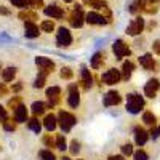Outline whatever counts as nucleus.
Here are the masks:
<instances>
[{
    "label": "nucleus",
    "mask_w": 160,
    "mask_h": 160,
    "mask_svg": "<svg viewBox=\"0 0 160 160\" xmlns=\"http://www.w3.org/2000/svg\"><path fill=\"white\" fill-rule=\"evenodd\" d=\"M15 120L18 123H22V122H26L28 120V108L26 106H19V108L15 111Z\"/></svg>",
    "instance_id": "22"
},
{
    "label": "nucleus",
    "mask_w": 160,
    "mask_h": 160,
    "mask_svg": "<svg viewBox=\"0 0 160 160\" xmlns=\"http://www.w3.org/2000/svg\"><path fill=\"white\" fill-rule=\"evenodd\" d=\"M133 71H135V64H133V61H125L123 62V66H122V78L123 80H128L130 77H131V74H133Z\"/></svg>",
    "instance_id": "19"
},
{
    "label": "nucleus",
    "mask_w": 160,
    "mask_h": 160,
    "mask_svg": "<svg viewBox=\"0 0 160 160\" xmlns=\"http://www.w3.org/2000/svg\"><path fill=\"white\" fill-rule=\"evenodd\" d=\"M83 3H85V5H91L93 0H83Z\"/></svg>",
    "instance_id": "50"
},
{
    "label": "nucleus",
    "mask_w": 160,
    "mask_h": 160,
    "mask_svg": "<svg viewBox=\"0 0 160 160\" xmlns=\"http://www.w3.org/2000/svg\"><path fill=\"white\" fill-rule=\"evenodd\" d=\"M112 51H114V55H115L117 59H122L125 56H130V53H131L130 47L123 42V40H115V43L112 45Z\"/></svg>",
    "instance_id": "4"
},
{
    "label": "nucleus",
    "mask_w": 160,
    "mask_h": 160,
    "mask_svg": "<svg viewBox=\"0 0 160 160\" xmlns=\"http://www.w3.org/2000/svg\"><path fill=\"white\" fill-rule=\"evenodd\" d=\"M0 15L8 16V15H10V10H8V8H5V7H0Z\"/></svg>",
    "instance_id": "47"
},
{
    "label": "nucleus",
    "mask_w": 160,
    "mask_h": 160,
    "mask_svg": "<svg viewBox=\"0 0 160 160\" xmlns=\"http://www.w3.org/2000/svg\"><path fill=\"white\" fill-rule=\"evenodd\" d=\"M35 64L38 66V69H40V72H43V74H50V72H53L55 71V62H53L50 58H45V56H38V58H35Z\"/></svg>",
    "instance_id": "7"
},
{
    "label": "nucleus",
    "mask_w": 160,
    "mask_h": 160,
    "mask_svg": "<svg viewBox=\"0 0 160 160\" xmlns=\"http://www.w3.org/2000/svg\"><path fill=\"white\" fill-rule=\"evenodd\" d=\"M102 102H104L106 108H111V106H117V104L122 102V96H120V93H118V91L111 90V91L106 93V96H104Z\"/></svg>",
    "instance_id": "10"
},
{
    "label": "nucleus",
    "mask_w": 160,
    "mask_h": 160,
    "mask_svg": "<svg viewBox=\"0 0 160 160\" xmlns=\"http://www.w3.org/2000/svg\"><path fill=\"white\" fill-rule=\"evenodd\" d=\"M58 123H59V127L62 128V131H71V128L77 123V118H75V115H72L71 112L61 111L59 115H58Z\"/></svg>",
    "instance_id": "2"
},
{
    "label": "nucleus",
    "mask_w": 160,
    "mask_h": 160,
    "mask_svg": "<svg viewBox=\"0 0 160 160\" xmlns=\"http://www.w3.org/2000/svg\"><path fill=\"white\" fill-rule=\"evenodd\" d=\"M3 128L7 130V131H15L16 130V123L15 122H13V120H5V122H3Z\"/></svg>",
    "instance_id": "36"
},
{
    "label": "nucleus",
    "mask_w": 160,
    "mask_h": 160,
    "mask_svg": "<svg viewBox=\"0 0 160 160\" xmlns=\"http://www.w3.org/2000/svg\"><path fill=\"white\" fill-rule=\"evenodd\" d=\"M122 152H123V155H133V146L130 142L123 144L122 146Z\"/></svg>",
    "instance_id": "39"
},
{
    "label": "nucleus",
    "mask_w": 160,
    "mask_h": 160,
    "mask_svg": "<svg viewBox=\"0 0 160 160\" xmlns=\"http://www.w3.org/2000/svg\"><path fill=\"white\" fill-rule=\"evenodd\" d=\"M101 80L106 85H115V83H118L120 80H122V74H120L118 69H109V71H106L102 74Z\"/></svg>",
    "instance_id": "5"
},
{
    "label": "nucleus",
    "mask_w": 160,
    "mask_h": 160,
    "mask_svg": "<svg viewBox=\"0 0 160 160\" xmlns=\"http://www.w3.org/2000/svg\"><path fill=\"white\" fill-rule=\"evenodd\" d=\"M142 122H144L146 125H149V127H155V125H157V117H155L154 112L146 111V112L142 114Z\"/></svg>",
    "instance_id": "23"
},
{
    "label": "nucleus",
    "mask_w": 160,
    "mask_h": 160,
    "mask_svg": "<svg viewBox=\"0 0 160 160\" xmlns=\"http://www.w3.org/2000/svg\"><path fill=\"white\" fill-rule=\"evenodd\" d=\"M19 106H21V98H19V96H15V98H11V99L8 101V108L15 109V111L19 108Z\"/></svg>",
    "instance_id": "35"
},
{
    "label": "nucleus",
    "mask_w": 160,
    "mask_h": 160,
    "mask_svg": "<svg viewBox=\"0 0 160 160\" xmlns=\"http://www.w3.org/2000/svg\"><path fill=\"white\" fill-rule=\"evenodd\" d=\"M152 48H154V53L160 55V40H155V42H154V45H152Z\"/></svg>",
    "instance_id": "44"
},
{
    "label": "nucleus",
    "mask_w": 160,
    "mask_h": 160,
    "mask_svg": "<svg viewBox=\"0 0 160 160\" xmlns=\"http://www.w3.org/2000/svg\"><path fill=\"white\" fill-rule=\"evenodd\" d=\"M62 160H71V158H69V157H64V158H62Z\"/></svg>",
    "instance_id": "52"
},
{
    "label": "nucleus",
    "mask_w": 160,
    "mask_h": 160,
    "mask_svg": "<svg viewBox=\"0 0 160 160\" xmlns=\"http://www.w3.org/2000/svg\"><path fill=\"white\" fill-rule=\"evenodd\" d=\"M29 130H32L34 133H37V135H38V133H40V130H42V123H40L38 122V118H31L29 120Z\"/></svg>",
    "instance_id": "28"
},
{
    "label": "nucleus",
    "mask_w": 160,
    "mask_h": 160,
    "mask_svg": "<svg viewBox=\"0 0 160 160\" xmlns=\"http://www.w3.org/2000/svg\"><path fill=\"white\" fill-rule=\"evenodd\" d=\"M56 148L59 151H66V149H68V142H66V136L64 135H58V138H56Z\"/></svg>",
    "instance_id": "30"
},
{
    "label": "nucleus",
    "mask_w": 160,
    "mask_h": 160,
    "mask_svg": "<svg viewBox=\"0 0 160 160\" xmlns=\"http://www.w3.org/2000/svg\"><path fill=\"white\" fill-rule=\"evenodd\" d=\"M133 158L135 160H149V155L144 149H138L136 152H133Z\"/></svg>",
    "instance_id": "31"
},
{
    "label": "nucleus",
    "mask_w": 160,
    "mask_h": 160,
    "mask_svg": "<svg viewBox=\"0 0 160 160\" xmlns=\"http://www.w3.org/2000/svg\"><path fill=\"white\" fill-rule=\"evenodd\" d=\"M59 96H61V88L59 87H51L47 90V98L50 99V104L47 108H53L58 101H59Z\"/></svg>",
    "instance_id": "15"
},
{
    "label": "nucleus",
    "mask_w": 160,
    "mask_h": 160,
    "mask_svg": "<svg viewBox=\"0 0 160 160\" xmlns=\"http://www.w3.org/2000/svg\"><path fill=\"white\" fill-rule=\"evenodd\" d=\"M45 80H47V74L38 72V75H37V78H35V82H34V87H35V88H42V87L45 85Z\"/></svg>",
    "instance_id": "29"
},
{
    "label": "nucleus",
    "mask_w": 160,
    "mask_h": 160,
    "mask_svg": "<svg viewBox=\"0 0 160 160\" xmlns=\"http://www.w3.org/2000/svg\"><path fill=\"white\" fill-rule=\"evenodd\" d=\"M149 136H151L152 139H157V138L160 136V125L152 127V130H151V133H149Z\"/></svg>",
    "instance_id": "40"
},
{
    "label": "nucleus",
    "mask_w": 160,
    "mask_h": 160,
    "mask_svg": "<svg viewBox=\"0 0 160 160\" xmlns=\"http://www.w3.org/2000/svg\"><path fill=\"white\" fill-rule=\"evenodd\" d=\"M149 0H136V2H133L128 8L130 13H139V11H144V8L148 7Z\"/></svg>",
    "instance_id": "20"
},
{
    "label": "nucleus",
    "mask_w": 160,
    "mask_h": 160,
    "mask_svg": "<svg viewBox=\"0 0 160 160\" xmlns=\"http://www.w3.org/2000/svg\"><path fill=\"white\" fill-rule=\"evenodd\" d=\"M45 15L48 16V18H51V19H61L62 16H64V11H62V8L61 7H58V5H50V7H45Z\"/></svg>",
    "instance_id": "14"
},
{
    "label": "nucleus",
    "mask_w": 160,
    "mask_h": 160,
    "mask_svg": "<svg viewBox=\"0 0 160 160\" xmlns=\"http://www.w3.org/2000/svg\"><path fill=\"white\" fill-rule=\"evenodd\" d=\"M139 64L144 71H154L155 69V61H154V56L151 53H146V55L139 56Z\"/></svg>",
    "instance_id": "13"
},
{
    "label": "nucleus",
    "mask_w": 160,
    "mask_h": 160,
    "mask_svg": "<svg viewBox=\"0 0 160 160\" xmlns=\"http://www.w3.org/2000/svg\"><path fill=\"white\" fill-rule=\"evenodd\" d=\"M104 62V53H95L91 58V68L93 69H99Z\"/></svg>",
    "instance_id": "24"
},
{
    "label": "nucleus",
    "mask_w": 160,
    "mask_h": 160,
    "mask_svg": "<svg viewBox=\"0 0 160 160\" xmlns=\"http://www.w3.org/2000/svg\"><path fill=\"white\" fill-rule=\"evenodd\" d=\"M56 125H58V118L53 115V114H48V115H45V118H43V127L48 130V131H53L56 128Z\"/></svg>",
    "instance_id": "21"
},
{
    "label": "nucleus",
    "mask_w": 160,
    "mask_h": 160,
    "mask_svg": "<svg viewBox=\"0 0 160 160\" xmlns=\"http://www.w3.org/2000/svg\"><path fill=\"white\" fill-rule=\"evenodd\" d=\"M90 7L96 8V10H102V8H106V7H108V3H106L104 0H93V3H91Z\"/></svg>",
    "instance_id": "37"
},
{
    "label": "nucleus",
    "mask_w": 160,
    "mask_h": 160,
    "mask_svg": "<svg viewBox=\"0 0 160 160\" xmlns=\"http://www.w3.org/2000/svg\"><path fill=\"white\" fill-rule=\"evenodd\" d=\"M38 26L34 22V21H26L24 22V35L28 38H35L38 37Z\"/></svg>",
    "instance_id": "16"
},
{
    "label": "nucleus",
    "mask_w": 160,
    "mask_h": 160,
    "mask_svg": "<svg viewBox=\"0 0 160 160\" xmlns=\"http://www.w3.org/2000/svg\"><path fill=\"white\" fill-rule=\"evenodd\" d=\"M8 93V88L5 87V83H0V96H5Z\"/></svg>",
    "instance_id": "45"
},
{
    "label": "nucleus",
    "mask_w": 160,
    "mask_h": 160,
    "mask_svg": "<svg viewBox=\"0 0 160 160\" xmlns=\"http://www.w3.org/2000/svg\"><path fill=\"white\" fill-rule=\"evenodd\" d=\"M144 106H146L144 98L138 93H130L127 96V111L130 114H139L144 109Z\"/></svg>",
    "instance_id": "1"
},
{
    "label": "nucleus",
    "mask_w": 160,
    "mask_h": 160,
    "mask_svg": "<svg viewBox=\"0 0 160 160\" xmlns=\"http://www.w3.org/2000/svg\"><path fill=\"white\" fill-rule=\"evenodd\" d=\"M83 21H85V15L82 11V7H80V5H74V10H72L71 16H69L71 26L75 28V29H78V28H82V26H83Z\"/></svg>",
    "instance_id": "3"
},
{
    "label": "nucleus",
    "mask_w": 160,
    "mask_h": 160,
    "mask_svg": "<svg viewBox=\"0 0 160 160\" xmlns=\"http://www.w3.org/2000/svg\"><path fill=\"white\" fill-rule=\"evenodd\" d=\"M108 160H125V157L123 155H111Z\"/></svg>",
    "instance_id": "48"
},
{
    "label": "nucleus",
    "mask_w": 160,
    "mask_h": 160,
    "mask_svg": "<svg viewBox=\"0 0 160 160\" xmlns=\"http://www.w3.org/2000/svg\"><path fill=\"white\" fill-rule=\"evenodd\" d=\"M144 31V19L141 18V16H138V18H135L130 24H128V28H127V34L128 35H139L141 32Z\"/></svg>",
    "instance_id": "6"
},
{
    "label": "nucleus",
    "mask_w": 160,
    "mask_h": 160,
    "mask_svg": "<svg viewBox=\"0 0 160 160\" xmlns=\"http://www.w3.org/2000/svg\"><path fill=\"white\" fill-rule=\"evenodd\" d=\"M85 21L90 22V24H96V26H104V24L109 22L102 15H99V13H95V11L87 13V15H85Z\"/></svg>",
    "instance_id": "12"
},
{
    "label": "nucleus",
    "mask_w": 160,
    "mask_h": 160,
    "mask_svg": "<svg viewBox=\"0 0 160 160\" xmlns=\"http://www.w3.org/2000/svg\"><path fill=\"white\" fill-rule=\"evenodd\" d=\"M31 109H32L34 115H42L45 112V109H47V104L42 102V101H35V102H32Z\"/></svg>",
    "instance_id": "25"
},
{
    "label": "nucleus",
    "mask_w": 160,
    "mask_h": 160,
    "mask_svg": "<svg viewBox=\"0 0 160 160\" xmlns=\"http://www.w3.org/2000/svg\"><path fill=\"white\" fill-rule=\"evenodd\" d=\"M64 2H68V3H71V2H74V0H64Z\"/></svg>",
    "instance_id": "51"
},
{
    "label": "nucleus",
    "mask_w": 160,
    "mask_h": 160,
    "mask_svg": "<svg viewBox=\"0 0 160 160\" xmlns=\"http://www.w3.org/2000/svg\"><path fill=\"white\" fill-rule=\"evenodd\" d=\"M158 90H160V80L158 78H149L148 83L144 85V95L148 98H155Z\"/></svg>",
    "instance_id": "9"
},
{
    "label": "nucleus",
    "mask_w": 160,
    "mask_h": 160,
    "mask_svg": "<svg viewBox=\"0 0 160 160\" xmlns=\"http://www.w3.org/2000/svg\"><path fill=\"white\" fill-rule=\"evenodd\" d=\"M38 155H40V158H42V160H56L55 154H53L51 151H47V149L40 151V152H38Z\"/></svg>",
    "instance_id": "32"
},
{
    "label": "nucleus",
    "mask_w": 160,
    "mask_h": 160,
    "mask_svg": "<svg viewBox=\"0 0 160 160\" xmlns=\"http://www.w3.org/2000/svg\"><path fill=\"white\" fill-rule=\"evenodd\" d=\"M40 29L43 32H53L55 31V24H53V21H43L40 24Z\"/></svg>",
    "instance_id": "34"
},
{
    "label": "nucleus",
    "mask_w": 160,
    "mask_h": 160,
    "mask_svg": "<svg viewBox=\"0 0 160 160\" xmlns=\"http://www.w3.org/2000/svg\"><path fill=\"white\" fill-rule=\"evenodd\" d=\"M13 3V7H18V8H24L26 5H29V0H10Z\"/></svg>",
    "instance_id": "38"
},
{
    "label": "nucleus",
    "mask_w": 160,
    "mask_h": 160,
    "mask_svg": "<svg viewBox=\"0 0 160 160\" xmlns=\"http://www.w3.org/2000/svg\"><path fill=\"white\" fill-rule=\"evenodd\" d=\"M0 120H2V122H5V120H7V111L2 108V106H0Z\"/></svg>",
    "instance_id": "46"
},
{
    "label": "nucleus",
    "mask_w": 160,
    "mask_h": 160,
    "mask_svg": "<svg viewBox=\"0 0 160 160\" xmlns=\"http://www.w3.org/2000/svg\"><path fill=\"white\" fill-rule=\"evenodd\" d=\"M18 18L26 22V21H34V19H37V15H35L34 11H21L19 15H18Z\"/></svg>",
    "instance_id": "27"
},
{
    "label": "nucleus",
    "mask_w": 160,
    "mask_h": 160,
    "mask_svg": "<svg viewBox=\"0 0 160 160\" xmlns=\"http://www.w3.org/2000/svg\"><path fill=\"white\" fill-rule=\"evenodd\" d=\"M68 102L72 109H77L78 104H80V95H78V87L75 83L69 85V98H68Z\"/></svg>",
    "instance_id": "11"
},
{
    "label": "nucleus",
    "mask_w": 160,
    "mask_h": 160,
    "mask_svg": "<svg viewBox=\"0 0 160 160\" xmlns=\"http://www.w3.org/2000/svg\"><path fill=\"white\" fill-rule=\"evenodd\" d=\"M21 90H22V85H21V83L13 85V91H16V93H18V91H21Z\"/></svg>",
    "instance_id": "49"
},
{
    "label": "nucleus",
    "mask_w": 160,
    "mask_h": 160,
    "mask_svg": "<svg viewBox=\"0 0 160 160\" xmlns=\"http://www.w3.org/2000/svg\"><path fill=\"white\" fill-rule=\"evenodd\" d=\"M80 74H82V85L85 90H90V87L93 85V75L90 74V71L85 68H82V71H80Z\"/></svg>",
    "instance_id": "18"
},
{
    "label": "nucleus",
    "mask_w": 160,
    "mask_h": 160,
    "mask_svg": "<svg viewBox=\"0 0 160 160\" xmlns=\"http://www.w3.org/2000/svg\"><path fill=\"white\" fill-rule=\"evenodd\" d=\"M29 7H32V8H42L43 7V0H29Z\"/></svg>",
    "instance_id": "42"
},
{
    "label": "nucleus",
    "mask_w": 160,
    "mask_h": 160,
    "mask_svg": "<svg viewBox=\"0 0 160 160\" xmlns=\"http://www.w3.org/2000/svg\"><path fill=\"white\" fill-rule=\"evenodd\" d=\"M59 75H61V78H64V80H71V78L74 77V72H72L71 68H62L61 72H59Z\"/></svg>",
    "instance_id": "33"
},
{
    "label": "nucleus",
    "mask_w": 160,
    "mask_h": 160,
    "mask_svg": "<svg viewBox=\"0 0 160 160\" xmlns=\"http://www.w3.org/2000/svg\"><path fill=\"white\" fill-rule=\"evenodd\" d=\"M15 75H16V69L15 68H7V69L2 71V80L3 82H11V80L15 78Z\"/></svg>",
    "instance_id": "26"
},
{
    "label": "nucleus",
    "mask_w": 160,
    "mask_h": 160,
    "mask_svg": "<svg viewBox=\"0 0 160 160\" xmlns=\"http://www.w3.org/2000/svg\"><path fill=\"white\" fill-rule=\"evenodd\" d=\"M78 151H80V142L78 141H72L71 142V152L72 154H77Z\"/></svg>",
    "instance_id": "43"
},
{
    "label": "nucleus",
    "mask_w": 160,
    "mask_h": 160,
    "mask_svg": "<svg viewBox=\"0 0 160 160\" xmlns=\"http://www.w3.org/2000/svg\"><path fill=\"white\" fill-rule=\"evenodd\" d=\"M43 142H45V146H48V148H56V141H53V138L51 136H43Z\"/></svg>",
    "instance_id": "41"
},
{
    "label": "nucleus",
    "mask_w": 160,
    "mask_h": 160,
    "mask_svg": "<svg viewBox=\"0 0 160 160\" xmlns=\"http://www.w3.org/2000/svg\"><path fill=\"white\" fill-rule=\"evenodd\" d=\"M56 43L59 47H69L72 43V35L69 32V29H66V28H59L58 29V35H56Z\"/></svg>",
    "instance_id": "8"
},
{
    "label": "nucleus",
    "mask_w": 160,
    "mask_h": 160,
    "mask_svg": "<svg viewBox=\"0 0 160 160\" xmlns=\"http://www.w3.org/2000/svg\"><path fill=\"white\" fill-rule=\"evenodd\" d=\"M148 139H149V133L142 127H136L135 128V142L138 146H144L146 142H148Z\"/></svg>",
    "instance_id": "17"
}]
</instances>
